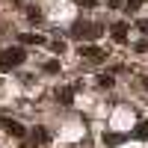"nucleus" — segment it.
<instances>
[{"mask_svg": "<svg viewBox=\"0 0 148 148\" xmlns=\"http://www.w3.org/2000/svg\"><path fill=\"white\" fill-rule=\"evenodd\" d=\"M139 6H142V3H139V0H130V3H127V6H125V9H127V12H136V9H139Z\"/></svg>", "mask_w": 148, "mask_h": 148, "instance_id": "obj_12", "label": "nucleus"}, {"mask_svg": "<svg viewBox=\"0 0 148 148\" xmlns=\"http://www.w3.org/2000/svg\"><path fill=\"white\" fill-rule=\"evenodd\" d=\"M139 30H142V33L148 36V21H139Z\"/></svg>", "mask_w": 148, "mask_h": 148, "instance_id": "obj_15", "label": "nucleus"}, {"mask_svg": "<svg viewBox=\"0 0 148 148\" xmlns=\"http://www.w3.org/2000/svg\"><path fill=\"white\" fill-rule=\"evenodd\" d=\"M27 15H30V21H39V18H42V12H39V9H30Z\"/></svg>", "mask_w": 148, "mask_h": 148, "instance_id": "obj_14", "label": "nucleus"}, {"mask_svg": "<svg viewBox=\"0 0 148 148\" xmlns=\"http://www.w3.org/2000/svg\"><path fill=\"white\" fill-rule=\"evenodd\" d=\"M113 39H116L119 45L127 42V24H116V27H113Z\"/></svg>", "mask_w": 148, "mask_h": 148, "instance_id": "obj_6", "label": "nucleus"}, {"mask_svg": "<svg viewBox=\"0 0 148 148\" xmlns=\"http://www.w3.org/2000/svg\"><path fill=\"white\" fill-rule=\"evenodd\" d=\"M104 30L98 27V24H89V21H77L71 27V36L74 39H98V36H101Z\"/></svg>", "mask_w": 148, "mask_h": 148, "instance_id": "obj_2", "label": "nucleus"}, {"mask_svg": "<svg viewBox=\"0 0 148 148\" xmlns=\"http://www.w3.org/2000/svg\"><path fill=\"white\" fill-rule=\"evenodd\" d=\"M24 59H27V53H24V47H6L3 53H0V68L9 71V68H18Z\"/></svg>", "mask_w": 148, "mask_h": 148, "instance_id": "obj_1", "label": "nucleus"}, {"mask_svg": "<svg viewBox=\"0 0 148 148\" xmlns=\"http://www.w3.org/2000/svg\"><path fill=\"white\" fill-rule=\"evenodd\" d=\"M145 89H148V77H145Z\"/></svg>", "mask_w": 148, "mask_h": 148, "instance_id": "obj_17", "label": "nucleus"}, {"mask_svg": "<svg viewBox=\"0 0 148 148\" xmlns=\"http://www.w3.org/2000/svg\"><path fill=\"white\" fill-rule=\"evenodd\" d=\"M77 6H80V9H92L95 0H77Z\"/></svg>", "mask_w": 148, "mask_h": 148, "instance_id": "obj_11", "label": "nucleus"}, {"mask_svg": "<svg viewBox=\"0 0 148 148\" xmlns=\"http://www.w3.org/2000/svg\"><path fill=\"white\" fill-rule=\"evenodd\" d=\"M47 139H51V133H47L45 127H36V130H33V142H39V145H45Z\"/></svg>", "mask_w": 148, "mask_h": 148, "instance_id": "obj_7", "label": "nucleus"}, {"mask_svg": "<svg viewBox=\"0 0 148 148\" xmlns=\"http://www.w3.org/2000/svg\"><path fill=\"white\" fill-rule=\"evenodd\" d=\"M133 136H136V139H148V121H139L136 130H133Z\"/></svg>", "mask_w": 148, "mask_h": 148, "instance_id": "obj_9", "label": "nucleus"}, {"mask_svg": "<svg viewBox=\"0 0 148 148\" xmlns=\"http://www.w3.org/2000/svg\"><path fill=\"white\" fill-rule=\"evenodd\" d=\"M45 71H47V74H59V62H56V59H51V62H45Z\"/></svg>", "mask_w": 148, "mask_h": 148, "instance_id": "obj_10", "label": "nucleus"}, {"mask_svg": "<svg viewBox=\"0 0 148 148\" xmlns=\"http://www.w3.org/2000/svg\"><path fill=\"white\" fill-rule=\"evenodd\" d=\"M80 56L89 59V62H104V51H98L95 45H83L80 47Z\"/></svg>", "mask_w": 148, "mask_h": 148, "instance_id": "obj_3", "label": "nucleus"}, {"mask_svg": "<svg viewBox=\"0 0 148 148\" xmlns=\"http://www.w3.org/2000/svg\"><path fill=\"white\" fill-rule=\"evenodd\" d=\"M56 98H59V104L68 107L74 101V86H62V89H56Z\"/></svg>", "mask_w": 148, "mask_h": 148, "instance_id": "obj_4", "label": "nucleus"}, {"mask_svg": "<svg viewBox=\"0 0 148 148\" xmlns=\"http://www.w3.org/2000/svg\"><path fill=\"white\" fill-rule=\"evenodd\" d=\"M107 3H110V6H119V3H121V0H107Z\"/></svg>", "mask_w": 148, "mask_h": 148, "instance_id": "obj_16", "label": "nucleus"}, {"mask_svg": "<svg viewBox=\"0 0 148 148\" xmlns=\"http://www.w3.org/2000/svg\"><path fill=\"white\" fill-rule=\"evenodd\" d=\"M3 127L12 133V136H18V139L24 136V133H27V130H24V125H18V121H12V119H3Z\"/></svg>", "mask_w": 148, "mask_h": 148, "instance_id": "obj_5", "label": "nucleus"}, {"mask_svg": "<svg viewBox=\"0 0 148 148\" xmlns=\"http://www.w3.org/2000/svg\"><path fill=\"white\" fill-rule=\"evenodd\" d=\"M21 42H24V45H45V39H42V36H36V33H24Z\"/></svg>", "mask_w": 148, "mask_h": 148, "instance_id": "obj_8", "label": "nucleus"}, {"mask_svg": "<svg viewBox=\"0 0 148 148\" xmlns=\"http://www.w3.org/2000/svg\"><path fill=\"white\" fill-rule=\"evenodd\" d=\"M101 86H104V89H110V86H113V77H110V74H104V77H101Z\"/></svg>", "mask_w": 148, "mask_h": 148, "instance_id": "obj_13", "label": "nucleus"}]
</instances>
